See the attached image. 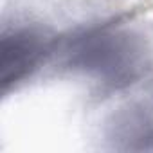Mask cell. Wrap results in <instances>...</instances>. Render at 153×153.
Wrapping results in <instances>:
<instances>
[{
  "mask_svg": "<svg viewBox=\"0 0 153 153\" xmlns=\"http://www.w3.org/2000/svg\"><path fill=\"white\" fill-rule=\"evenodd\" d=\"M131 16L133 11L115 15L56 36L54 58L65 70L90 76L101 99L137 87L151 72L144 40L123 29Z\"/></svg>",
  "mask_w": 153,
  "mask_h": 153,
  "instance_id": "1",
  "label": "cell"
},
{
  "mask_svg": "<svg viewBox=\"0 0 153 153\" xmlns=\"http://www.w3.org/2000/svg\"><path fill=\"white\" fill-rule=\"evenodd\" d=\"M56 36L38 25L6 27L0 36V92L16 90L52 59Z\"/></svg>",
  "mask_w": 153,
  "mask_h": 153,
  "instance_id": "2",
  "label": "cell"
},
{
  "mask_svg": "<svg viewBox=\"0 0 153 153\" xmlns=\"http://www.w3.org/2000/svg\"><path fill=\"white\" fill-rule=\"evenodd\" d=\"M105 139L117 151H153V87L130 97L106 119Z\"/></svg>",
  "mask_w": 153,
  "mask_h": 153,
  "instance_id": "3",
  "label": "cell"
}]
</instances>
